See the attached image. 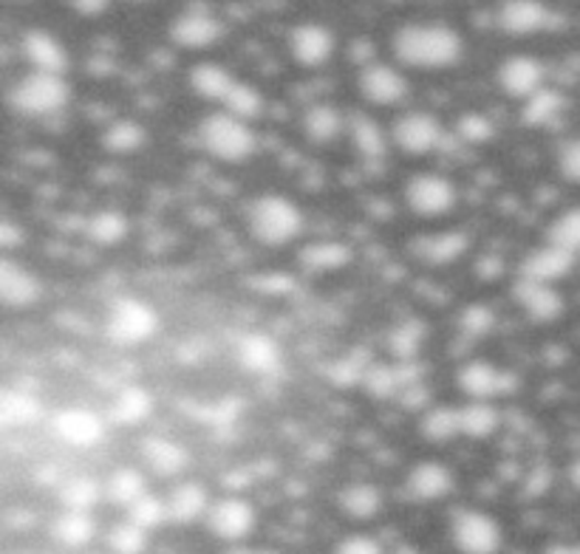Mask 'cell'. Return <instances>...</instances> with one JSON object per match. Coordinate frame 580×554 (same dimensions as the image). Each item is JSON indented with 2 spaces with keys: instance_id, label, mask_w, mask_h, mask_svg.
I'll return each instance as SVG.
<instances>
[{
  "instance_id": "cell-32",
  "label": "cell",
  "mask_w": 580,
  "mask_h": 554,
  "mask_svg": "<svg viewBox=\"0 0 580 554\" xmlns=\"http://www.w3.org/2000/svg\"><path fill=\"white\" fill-rule=\"evenodd\" d=\"M147 142V131L142 125H139L136 119H113L111 125L102 131V136H99V145H102V151L113 153V156H128V153H136L142 151Z\"/></svg>"
},
{
  "instance_id": "cell-7",
  "label": "cell",
  "mask_w": 580,
  "mask_h": 554,
  "mask_svg": "<svg viewBox=\"0 0 580 554\" xmlns=\"http://www.w3.org/2000/svg\"><path fill=\"white\" fill-rule=\"evenodd\" d=\"M108 336L117 345H139L158 331V314L136 297H122L108 311Z\"/></svg>"
},
{
  "instance_id": "cell-59",
  "label": "cell",
  "mask_w": 580,
  "mask_h": 554,
  "mask_svg": "<svg viewBox=\"0 0 580 554\" xmlns=\"http://www.w3.org/2000/svg\"><path fill=\"white\" fill-rule=\"evenodd\" d=\"M252 554H277V552H272V549H261V552H252Z\"/></svg>"
},
{
  "instance_id": "cell-58",
  "label": "cell",
  "mask_w": 580,
  "mask_h": 554,
  "mask_svg": "<svg viewBox=\"0 0 580 554\" xmlns=\"http://www.w3.org/2000/svg\"><path fill=\"white\" fill-rule=\"evenodd\" d=\"M394 554H423L416 546H400Z\"/></svg>"
},
{
  "instance_id": "cell-6",
  "label": "cell",
  "mask_w": 580,
  "mask_h": 554,
  "mask_svg": "<svg viewBox=\"0 0 580 554\" xmlns=\"http://www.w3.org/2000/svg\"><path fill=\"white\" fill-rule=\"evenodd\" d=\"M405 204L419 218H442L459 201V190L450 178L439 173H416L405 181Z\"/></svg>"
},
{
  "instance_id": "cell-40",
  "label": "cell",
  "mask_w": 580,
  "mask_h": 554,
  "mask_svg": "<svg viewBox=\"0 0 580 554\" xmlns=\"http://www.w3.org/2000/svg\"><path fill=\"white\" fill-rule=\"evenodd\" d=\"M425 334H428V329H425L423 320H416V317L403 320V323H396L389 334L391 354H394L396 359H416Z\"/></svg>"
},
{
  "instance_id": "cell-30",
  "label": "cell",
  "mask_w": 580,
  "mask_h": 554,
  "mask_svg": "<svg viewBox=\"0 0 580 554\" xmlns=\"http://www.w3.org/2000/svg\"><path fill=\"white\" fill-rule=\"evenodd\" d=\"M190 88L193 93H198L207 102H225L227 93L232 91L238 79L232 77V71L221 63H196L190 68Z\"/></svg>"
},
{
  "instance_id": "cell-38",
  "label": "cell",
  "mask_w": 580,
  "mask_h": 554,
  "mask_svg": "<svg viewBox=\"0 0 580 554\" xmlns=\"http://www.w3.org/2000/svg\"><path fill=\"white\" fill-rule=\"evenodd\" d=\"M86 235L99 246H113L125 241L128 235V215L117 207H102L94 212L86 224Z\"/></svg>"
},
{
  "instance_id": "cell-35",
  "label": "cell",
  "mask_w": 580,
  "mask_h": 554,
  "mask_svg": "<svg viewBox=\"0 0 580 554\" xmlns=\"http://www.w3.org/2000/svg\"><path fill=\"white\" fill-rule=\"evenodd\" d=\"M52 532L54 538H57V543H63L66 549H86L88 543L97 538V523H94L91 512H74V509H66V512L54 521Z\"/></svg>"
},
{
  "instance_id": "cell-62",
  "label": "cell",
  "mask_w": 580,
  "mask_h": 554,
  "mask_svg": "<svg viewBox=\"0 0 580 554\" xmlns=\"http://www.w3.org/2000/svg\"><path fill=\"white\" fill-rule=\"evenodd\" d=\"M108 554H113V552H108Z\"/></svg>"
},
{
  "instance_id": "cell-53",
  "label": "cell",
  "mask_w": 580,
  "mask_h": 554,
  "mask_svg": "<svg viewBox=\"0 0 580 554\" xmlns=\"http://www.w3.org/2000/svg\"><path fill=\"white\" fill-rule=\"evenodd\" d=\"M549 478H552L549 469H535V473H529L527 481H524V495H527V498H538L541 492H547L549 484H552Z\"/></svg>"
},
{
  "instance_id": "cell-24",
  "label": "cell",
  "mask_w": 580,
  "mask_h": 554,
  "mask_svg": "<svg viewBox=\"0 0 580 554\" xmlns=\"http://www.w3.org/2000/svg\"><path fill=\"white\" fill-rule=\"evenodd\" d=\"M238 365L250 374H272L281 365V345L270 334H247L238 340Z\"/></svg>"
},
{
  "instance_id": "cell-12",
  "label": "cell",
  "mask_w": 580,
  "mask_h": 554,
  "mask_svg": "<svg viewBox=\"0 0 580 554\" xmlns=\"http://www.w3.org/2000/svg\"><path fill=\"white\" fill-rule=\"evenodd\" d=\"M544 79H547V68L541 59H535L533 54H513L499 66L495 71V82L507 93L510 99H527L535 91H541Z\"/></svg>"
},
{
  "instance_id": "cell-10",
  "label": "cell",
  "mask_w": 580,
  "mask_h": 554,
  "mask_svg": "<svg viewBox=\"0 0 580 554\" xmlns=\"http://www.w3.org/2000/svg\"><path fill=\"white\" fill-rule=\"evenodd\" d=\"M357 88L369 99L371 106H400L411 93V82L400 68L389 66V63H371L357 77Z\"/></svg>"
},
{
  "instance_id": "cell-8",
  "label": "cell",
  "mask_w": 580,
  "mask_h": 554,
  "mask_svg": "<svg viewBox=\"0 0 580 554\" xmlns=\"http://www.w3.org/2000/svg\"><path fill=\"white\" fill-rule=\"evenodd\" d=\"M445 131L439 117L428 111H408L394 119L391 125V142L408 156H425L442 145Z\"/></svg>"
},
{
  "instance_id": "cell-20",
  "label": "cell",
  "mask_w": 580,
  "mask_h": 554,
  "mask_svg": "<svg viewBox=\"0 0 580 554\" xmlns=\"http://www.w3.org/2000/svg\"><path fill=\"white\" fill-rule=\"evenodd\" d=\"M40 295H43V286L34 277V272L14 264L9 257L0 261V300L9 309H29V306L37 303Z\"/></svg>"
},
{
  "instance_id": "cell-46",
  "label": "cell",
  "mask_w": 580,
  "mask_h": 554,
  "mask_svg": "<svg viewBox=\"0 0 580 554\" xmlns=\"http://www.w3.org/2000/svg\"><path fill=\"white\" fill-rule=\"evenodd\" d=\"M495 136L493 119L482 111H468L456 119V138L464 145H484Z\"/></svg>"
},
{
  "instance_id": "cell-25",
  "label": "cell",
  "mask_w": 580,
  "mask_h": 554,
  "mask_svg": "<svg viewBox=\"0 0 580 554\" xmlns=\"http://www.w3.org/2000/svg\"><path fill=\"white\" fill-rule=\"evenodd\" d=\"M142 458H145L147 467L153 469L162 478H176L182 469L187 467L190 462V453L173 439H165V435H151L142 442Z\"/></svg>"
},
{
  "instance_id": "cell-28",
  "label": "cell",
  "mask_w": 580,
  "mask_h": 554,
  "mask_svg": "<svg viewBox=\"0 0 580 554\" xmlns=\"http://www.w3.org/2000/svg\"><path fill=\"white\" fill-rule=\"evenodd\" d=\"M351 246L340 244V241H317L300 250L297 255V266L306 272V275H324V272L343 269L351 264Z\"/></svg>"
},
{
  "instance_id": "cell-45",
  "label": "cell",
  "mask_w": 580,
  "mask_h": 554,
  "mask_svg": "<svg viewBox=\"0 0 580 554\" xmlns=\"http://www.w3.org/2000/svg\"><path fill=\"white\" fill-rule=\"evenodd\" d=\"M125 512L133 523H139V527L147 529V532L171 521V512H167V498H162V495H153V492L142 495V498H139L133 507H128Z\"/></svg>"
},
{
  "instance_id": "cell-34",
  "label": "cell",
  "mask_w": 580,
  "mask_h": 554,
  "mask_svg": "<svg viewBox=\"0 0 580 554\" xmlns=\"http://www.w3.org/2000/svg\"><path fill=\"white\" fill-rule=\"evenodd\" d=\"M59 503L74 512H91L97 501L106 495V484H99L94 475H72L59 487Z\"/></svg>"
},
{
  "instance_id": "cell-23",
  "label": "cell",
  "mask_w": 580,
  "mask_h": 554,
  "mask_svg": "<svg viewBox=\"0 0 580 554\" xmlns=\"http://www.w3.org/2000/svg\"><path fill=\"white\" fill-rule=\"evenodd\" d=\"M167 498V512H171V523H196L207 518L212 501L205 484L198 481H178Z\"/></svg>"
},
{
  "instance_id": "cell-49",
  "label": "cell",
  "mask_w": 580,
  "mask_h": 554,
  "mask_svg": "<svg viewBox=\"0 0 580 554\" xmlns=\"http://www.w3.org/2000/svg\"><path fill=\"white\" fill-rule=\"evenodd\" d=\"M371 363H365V359H360V356H343V359H337L335 365H331L329 370V379L335 385H340V388H354V385H363V376H365V368H369Z\"/></svg>"
},
{
  "instance_id": "cell-2",
  "label": "cell",
  "mask_w": 580,
  "mask_h": 554,
  "mask_svg": "<svg viewBox=\"0 0 580 554\" xmlns=\"http://www.w3.org/2000/svg\"><path fill=\"white\" fill-rule=\"evenodd\" d=\"M304 210L286 196H258L247 210V226L264 246H286L304 232Z\"/></svg>"
},
{
  "instance_id": "cell-42",
  "label": "cell",
  "mask_w": 580,
  "mask_h": 554,
  "mask_svg": "<svg viewBox=\"0 0 580 554\" xmlns=\"http://www.w3.org/2000/svg\"><path fill=\"white\" fill-rule=\"evenodd\" d=\"M43 416V408L34 396L18 394V390H7L0 399V419L7 428L12 424H34Z\"/></svg>"
},
{
  "instance_id": "cell-27",
  "label": "cell",
  "mask_w": 580,
  "mask_h": 554,
  "mask_svg": "<svg viewBox=\"0 0 580 554\" xmlns=\"http://www.w3.org/2000/svg\"><path fill=\"white\" fill-rule=\"evenodd\" d=\"M153 410V396L151 390L142 388V385H125L119 390L117 396L111 399V408H108V416L111 422L119 424V428H133V424H142L151 416Z\"/></svg>"
},
{
  "instance_id": "cell-55",
  "label": "cell",
  "mask_w": 580,
  "mask_h": 554,
  "mask_svg": "<svg viewBox=\"0 0 580 554\" xmlns=\"http://www.w3.org/2000/svg\"><path fill=\"white\" fill-rule=\"evenodd\" d=\"M108 3H111V0H77V3H74V12L86 14V18H97V14L106 12Z\"/></svg>"
},
{
  "instance_id": "cell-61",
  "label": "cell",
  "mask_w": 580,
  "mask_h": 554,
  "mask_svg": "<svg viewBox=\"0 0 580 554\" xmlns=\"http://www.w3.org/2000/svg\"><path fill=\"white\" fill-rule=\"evenodd\" d=\"M68 3H72V7H74V3H77V0H68Z\"/></svg>"
},
{
  "instance_id": "cell-4",
  "label": "cell",
  "mask_w": 580,
  "mask_h": 554,
  "mask_svg": "<svg viewBox=\"0 0 580 554\" xmlns=\"http://www.w3.org/2000/svg\"><path fill=\"white\" fill-rule=\"evenodd\" d=\"M72 86L63 74L32 71L20 77L9 91V106L23 117H52L68 106Z\"/></svg>"
},
{
  "instance_id": "cell-39",
  "label": "cell",
  "mask_w": 580,
  "mask_h": 554,
  "mask_svg": "<svg viewBox=\"0 0 580 554\" xmlns=\"http://www.w3.org/2000/svg\"><path fill=\"white\" fill-rule=\"evenodd\" d=\"M563 108V97L555 88L544 86L541 91H535L533 97L524 99L522 106V122L527 128H541L547 122H552Z\"/></svg>"
},
{
  "instance_id": "cell-44",
  "label": "cell",
  "mask_w": 580,
  "mask_h": 554,
  "mask_svg": "<svg viewBox=\"0 0 580 554\" xmlns=\"http://www.w3.org/2000/svg\"><path fill=\"white\" fill-rule=\"evenodd\" d=\"M147 549V529L133 523L131 518L113 523L108 532V552L113 554H145Z\"/></svg>"
},
{
  "instance_id": "cell-15",
  "label": "cell",
  "mask_w": 580,
  "mask_h": 554,
  "mask_svg": "<svg viewBox=\"0 0 580 554\" xmlns=\"http://www.w3.org/2000/svg\"><path fill=\"white\" fill-rule=\"evenodd\" d=\"M495 23L510 37H529L547 29L549 7L544 0H502L495 9Z\"/></svg>"
},
{
  "instance_id": "cell-14",
  "label": "cell",
  "mask_w": 580,
  "mask_h": 554,
  "mask_svg": "<svg viewBox=\"0 0 580 554\" xmlns=\"http://www.w3.org/2000/svg\"><path fill=\"white\" fill-rule=\"evenodd\" d=\"M453 489L456 473L442 462H419L405 475V492L419 503L442 501Z\"/></svg>"
},
{
  "instance_id": "cell-17",
  "label": "cell",
  "mask_w": 580,
  "mask_h": 554,
  "mask_svg": "<svg viewBox=\"0 0 580 554\" xmlns=\"http://www.w3.org/2000/svg\"><path fill=\"white\" fill-rule=\"evenodd\" d=\"M54 433L59 442L72 444V447H94L102 442L106 424L94 410L88 408H66L54 416Z\"/></svg>"
},
{
  "instance_id": "cell-56",
  "label": "cell",
  "mask_w": 580,
  "mask_h": 554,
  "mask_svg": "<svg viewBox=\"0 0 580 554\" xmlns=\"http://www.w3.org/2000/svg\"><path fill=\"white\" fill-rule=\"evenodd\" d=\"M544 554H574V546H567V543H552V546H547V552Z\"/></svg>"
},
{
  "instance_id": "cell-1",
  "label": "cell",
  "mask_w": 580,
  "mask_h": 554,
  "mask_svg": "<svg viewBox=\"0 0 580 554\" xmlns=\"http://www.w3.org/2000/svg\"><path fill=\"white\" fill-rule=\"evenodd\" d=\"M462 54V34L448 23H405L394 34V57L408 68H448Z\"/></svg>"
},
{
  "instance_id": "cell-54",
  "label": "cell",
  "mask_w": 580,
  "mask_h": 554,
  "mask_svg": "<svg viewBox=\"0 0 580 554\" xmlns=\"http://www.w3.org/2000/svg\"><path fill=\"white\" fill-rule=\"evenodd\" d=\"M23 230H20L18 224H12V221H3V224H0V246H3V250H14V246H20L23 244Z\"/></svg>"
},
{
  "instance_id": "cell-50",
  "label": "cell",
  "mask_w": 580,
  "mask_h": 554,
  "mask_svg": "<svg viewBox=\"0 0 580 554\" xmlns=\"http://www.w3.org/2000/svg\"><path fill=\"white\" fill-rule=\"evenodd\" d=\"M335 554H385V549L383 543L376 541V538H371V534L354 532L346 534L343 541L337 543Z\"/></svg>"
},
{
  "instance_id": "cell-43",
  "label": "cell",
  "mask_w": 580,
  "mask_h": 554,
  "mask_svg": "<svg viewBox=\"0 0 580 554\" xmlns=\"http://www.w3.org/2000/svg\"><path fill=\"white\" fill-rule=\"evenodd\" d=\"M363 390L374 399H394L396 394H403V383H400V370L396 365L371 363L363 376Z\"/></svg>"
},
{
  "instance_id": "cell-52",
  "label": "cell",
  "mask_w": 580,
  "mask_h": 554,
  "mask_svg": "<svg viewBox=\"0 0 580 554\" xmlns=\"http://www.w3.org/2000/svg\"><path fill=\"white\" fill-rule=\"evenodd\" d=\"M252 286L264 295H286V291L295 289V280L284 272H272V275H255Z\"/></svg>"
},
{
  "instance_id": "cell-19",
  "label": "cell",
  "mask_w": 580,
  "mask_h": 554,
  "mask_svg": "<svg viewBox=\"0 0 580 554\" xmlns=\"http://www.w3.org/2000/svg\"><path fill=\"white\" fill-rule=\"evenodd\" d=\"M20 48H23V57L32 63L34 71L66 74L68 63H72L66 46L54 34L43 32V29H29L23 40H20Z\"/></svg>"
},
{
  "instance_id": "cell-26",
  "label": "cell",
  "mask_w": 580,
  "mask_h": 554,
  "mask_svg": "<svg viewBox=\"0 0 580 554\" xmlns=\"http://www.w3.org/2000/svg\"><path fill=\"white\" fill-rule=\"evenodd\" d=\"M337 507L343 509L351 521H371L383 512V489L371 481H351L337 495Z\"/></svg>"
},
{
  "instance_id": "cell-29",
  "label": "cell",
  "mask_w": 580,
  "mask_h": 554,
  "mask_svg": "<svg viewBox=\"0 0 580 554\" xmlns=\"http://www.w3.org/2000/svg\"><path fill=\"white\" fill-rule=\"evenodd\" d=\"M346 133H349L351 145L363 158H383L389 151V136H385L383 125L369 113H351L346 122Z\"/></svg>"
},
{
  "instance_id": "cell-16",
  "label": "cell",
  "mask_w": 580,
  "mask_h": 554,
  "mask_svg": "<svg viewBox=\"0 0 580 554\" xmlns=\"http://www.w3.org/2000/svg\"><path fill=\"white\" fill-rule=\"evenodd\" d=\"M513 297L533 323H552L563 311V300L552 289V284H538V280H529L522 275L513 284Z\"/></svg>"
},
{
  "instance_id": "cell-9",
  "label": "cell",
  "mask_w": 580,
  "mask_h": 554,
  "mask_svg": "<svg viewBox=\"0 0 580 554\" xmlns=\"http://www.w3.org/2000/svg\"><path fill=\"white\" fill-rule=\"evenodd\" d=\"M205 523L207 529H210V534H216L218 541L238 543L244 541V538H250L252 529H255L258 523V514L255 507H252L247 498H241V495H227V498L212 501Z\"/></svg>"
},
{
  "instance_id": "cell-48",
  "label": "cell",
  "mask_w": 580,
  "mask_h": 554,
  "mask_svg": "<svg viewBox=\"0 0 580 554\" xmlns=\"http://www.w3.org/2000/svg\"><path fill=\"white\" fill-rule=\"evenodd\" d=\"M493 325L495 311L484 303H470L468 309H462V314H459V331H462V336H468V340H482V336H488L490 331H493Z\"/></svg>"
},
{
  "instance_id": "cell-31",
  "label": "cell",
  "mask_w": 580,
  "mask_h": 554,
  "mask_svg": "<svg viewBox=\"0 0 580 554\" xmlns=\"http://www.w3.org/2000/svg\"><path fill=\"white\" fill-rule=\"evenodd\" d=\"M346 113L340 108L329 106V102H317V106L306 108L304 113V133L315 145H329L340 133L346 131Z\"/></svg>"
},
{
  "instance_id": "cell-36",
  "label": "cell",
  "mask_w": 580,
  "mask_h": 554,
  "mask_svg": "<svg viewBox=\"0 0 580 554\" xmlns=\"http://www.w3.org/2000/svg\"><path fill=\"white\" fill-rule=\"evenodd\" d=\"M147 492V481L145 475L139 473L136 467H119L108 475L106 481V498L117 507L128 509Z\"/></svg>"
},
{
  "instance_id": "cell-57",
  "label": "cell",
  "mask_w": 580,
  "mask_h": 554,
  "mask_svg": "<svg viewBox=\"0 0 580 554\" xmlns=\"http://www.w3.org/2000/svg\"><path fill=\"white\" fill-rule=\"evenodd\" d=\"M569 481H572L574 489H580V458L569 467Z\"/></svg>"
},
{
  "instance_id": "cell-11",
  "label": "cell",
  "mask_w": 580,
  "mask_h": 554,
  "mask_svg": "<svg viewBox=\"0 0 580 554\" xmlns=\"http://www.w3.org/2000/svg\"><path fill=\"white\" fill-rule=\"evenodd\" d=\"M456 383H459L462 394H468L470 399H484V402H490L493 396L513 394L518 379H515L510 370L495 368L488 359H470V363H464L462 368H459Z\"/></svg>"
},
{
  "instance_id": "cell-21",
  "label": "cell",
  "mask_w": 580,
  "mask_h": 554,
  "mask_svg": "<svg viewBox=\"0 0 580 554\" xmlns=\"http://www.w3.org/2000/svg\"><path fill=\"white\" fill-rule=\"evenodd\" d=\"M470 237L462 230H445V232H430V235H416L411 241V252H414L419 261L434 266L453 264L459 257L468 252Z\"/></svg>"
},
{
  "instance_id": "cell-5",
  "label": "cell",
  "mask_w": 580,
  "mask_h": 554,
  "mask_svg": "<svg viewBox=\"0 0 580 554\" xmlns=\"http://www.w3.org/2000/svg\"><path fill=\"white\" fill-rule=\"evenodd\" d=\"M450 538L462 554H499L504 543L502 523L482 509H459L450 521Z\"/></svg>"
},
{
  "instance_id": "cell-18",
  "label": "cell",
  "mask_w": 580,
  "mask_h": 554,
  "mask_svg": "<svg viewBox=\"0 0 580 554\" xmlns=\"http://www.w3.org/2000/svg\"><path fill=\"white\" fill-rule=\"evenodd\" d=\"M221 34H225L221 20L212 18L210 12H198V9L178 14V18H173L171 23L173 43L182 48H193V52L216 46L218 40H221Z\"/></svg>"
},
{
  "instance_id": "cell-13",
  "label": "cell",
  "mask_w": 580,
  "mask_h": 554,
  "mask_svg": "<svg viewBox=\"0 0 580 554\" xmlns=\"http://www.w3.org/2000/svg\"><path fill=\"white\" fill-rule=\"evenodd\" d=\"M289 54L297 66L304 68H320L326 66L335 54V34L324 23H315V20H306V23H297L289 32Z\"/></svg>"
},
{
  "instance_id": "cell-22",
  "label": "cell",
  "mask_w": 580,
  "mask_h": 554,
  "mask_svg": "<svg viewBox=\"0 0 580 554\" xmlns=\"http://www.w3.org/2000/svg\"><path fill=\"white\" fill-rule=\"evenodd\" d=\"M574 266V252L563 250V246H538V250L527 252L522 261V277L538 280V284H555L563 275H569Z\"/></svg>"
},
{
  "instance_id": "cell-37",
  "label": "cell",
  "mask_w": 580,
  "mask_h": 554,
  "mask_svg": "<svg viewBox=\"0 0 580 554\" xmlns=\"http://www.w3.org/2000/svg\"><path fill=\"white\" fill-rule=\"evenodd\" d=\"M459 422H462V435L468 439H490L502 424V413L484 399H470L464 408H459Z\"/></svg>"
},
{
  "instance_id": "cell-51",
  "label": "cell",
  "mask_w": 580,
  "mask_h": 554,
  "mask_svg": "<svg viewBox=\"0 0 580 554\" xmlns=\"http://www.w3.org/2000/svg\"><path fill=\"white\" fill-rule=\"evenodd\" d=\"M558 170L569 181H580V138L561 147V153H558Z\"/></svg>"
},
{
  "instance_id": "cell-47",
  "label": "cell",
  "mask_w": 580,
  "mask_h": 554,
  "mask_svg": "<svg viewBox=\"0 0 580 554\" xmlns=\"http://www.w3.org/2000/svg\"><path fill=\"white\" fill-rule=\"evenodd\" d=\"M547 244L563 246L569 252H580V207L561 212L547 230Z\"/></svg>"
},
{
  "instance_id": "cell-41",
  "label": "cell",
  "mask_w": 580,
  "mask_h": 554,
  "mask_svg": "<svg viewBox=\"0 0 580 554\" xmlns=\"http://www.w3.org/2000/svg\"><path fill=\"white\" fill-rule=\"evenodd\" d=\"M221 106L232 117L244 119V122H255L264 113V93L258 91L255 86H250V82H236Z\"/></svg>"
},
{
  "instance_id": "cell-3",
  "label": "cell",
  "mask_w": 580,
  "mask_h": 554,
  "mask_svg": "<svg viewBox=\"0 0 580 554\" xmlns=\"http://www.w3.org/2000/svg\"><path fill=\"white\" fill-rule=\"evenodd\" d=\"M198 142L218 162H244L255 153V131L250 122L227 111L207 113L198 122Z\"/></svg>"
},
{
  "instance_id": "cell-60",
  "label": "cell",
  "mask_w": 580,
  "mask_h": 554,
  "mask_svg": "<svg viewBox=\"0 0 580 554\" xmlns=\"http://www.w3.org/2000/svg\"><path fill=\"white\" fill-rule=\"evenodd\" d=\"M574 554H580V546H574Z\"/></svg>"
},
{
  "instance_id": "cell-33",
  "label": "cell",
  "mask_w": 580,
  "mask_h": 554,
  "mask_svg": "<svg viewBox=\"0 0 580 554\" xmlns=\"http://www.w3.org/2000/svg\"><path fill=\"white\" fill-rule=\"evenodd\" d=\"M419 433L430 444H448L456 435H462V422H459V408L450 405H436L425 408L419 416Z\"/></svg>"
}]
</instances>
